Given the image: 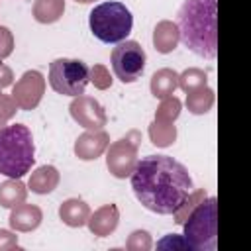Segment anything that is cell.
Wrapping results in <instances>:
<instances>
[{"label": "cell", "instance_id": "6da1fadb", "mask_svg": "<svg viewBox=\"0 0 251 251\" xmlns=\"http://www.w3.org/2000/svg\"><path fill=\"white\" fill-rule=\"evenodd\" d=\"M135 198L151 212L173 214L192 192L188 169L169 155H147L131 171Z\"/></svg>", "mask_w": 251, "mask_h": 251}, {"label": "cell", "instance_id": "7a4b0ae2", "mask_svg": "<svg viewBox=\"0 0 251 251\" xmlns=\"http://www.w3.org/2000/svg\"><path fill=\"white\" fill-rule=\"evenodd\" d=\"M218 0H184L178 10V33L182 43L204 59H216L218 51Z\"/></svg>", "mask_w": 251, "mask_h": 251}, {"label": "cell", "instance_id": "3957f363", "mask_svg": "<svg viewBox=\"0 0 251 251\" xmlns=\"http://www.w3.org/2000/svg\"><path fill=\"white\" fill-rule=\"evenodd\" d=\"M35 163L31 129L24 124L0 127V175L22 178Z\"/></svg>", "mask_w": 251, "mask_h": 251}, {"label": "cell", "instance_id": "277c9868", "mask_svg": "<svg viewBox=\"0 0 251 251\" xmlns=\"http://www.w3.org/2000/svg\"><path fill=\"white\" fill-rule=\"evenodd\" d=\"M184 239L194 251H214L218 247V200L206 196L184 220Z\"/></svg>", "mask_w": 251, "mask_h": 251}, {"label": "cell", "instance_id": "5b68a950", "mask_svg": "<svg viewBox=\"0 0 251 251\" xmlns=\"http://www.w3.org/2000/svg\"><path fill=\"white\" fill-rule=\"evenodd\" d=\"M90 31L96 39L104 43H120L124 41L131 27H133V16L122 2H102L92 8L88 16Z\"/></svg>", "mask_w": 251, "mask_h": 251}, {"label": "cell", "instance_id": "8992f818", "mask_svg": "<svg viewBox=\"0 0 251 251\" xmlns=\"http://www.w3.org/2000/svg\"><path fill=\"white\" fill-rule=\"evenodd\" d=\"M90 82V69L80 59H55L49 65V84L57 94L80 96Z\"/></svg>", "mask_w": 251, "mask_h": 251}, {"label": "cell", "instance_id": "52a82bcc", "mask_svg": "<svg viewBox=\"0 0 251 251\" xmlns=\"http://www.w3.org/2000/svg\"><path fill=\"white\" fill-rule=\"evenodd\" d=\"M112 69L114 75L124 82H135L143 71H145V61L147 55L143 51V47L133 41V39H124L120 41L114 49H112Z\"/></svg>", "mask_w": 251, "mask_h": 251}, {"label": "cell", "instance_id": "ba28073f", "mask_svg": "<svg viewBox=\"0 0 251 251\" xmlns=\"http://www.w3.org/2000/svg\"><path fill=\"white\" fill-rule=\"evenodd\" d=\"M141 135L139 131H129L126 137L110 143L106 147V167L116 178H126L137 165V149Z\"/></svg>", "mask_w": 251, "mask_h": 251}, {"label": "cell", "instance_id": "9c48e42d", "mask_svg": "<svg viewBox=\"0 0 251 251\" xmlns=\"http://www.w3.org/2000/svg\"><path fill=\"white\" fill-rule=\"evenodd\" d=\"M45 94V78L39 71H25L12 86V98L20 110H33Z\"/></svg>", "mask_w": 251, "mask_h": 251}, {"label": "cell", "instance_id": "30bf717a", "mask_svg": "<svg viewBox=\"0 0 251 251\" xmlns=\"http://www.w3.org/2000/svg\"><path fill=\"white\" fill-rule=\"evenodd\" d=\"M69 112H71L73 120L86 129H102L108 122L102 104L96 98L86 96V94L75 96V100L69 106Z\"/></svg>", "mask_w": 251, "mask_h": 251}, {"label": "cell", "instance_id": "8fae6325", "mask_svg": "<svg viewBox=\"0 0 251 251\" xmlns=\"http://www.w3.org/2000/svg\"><path fill=\"white\" fill-rule=\"evenodd\" d=\"M110 145V135L104 129H88L75 141V155L82 161L98 159Z\"/></svg>", "mask_w": 251, "mask_h": 251}, {"label": "cell", "instance_id": "7c38bea8", "mask_svg": "<svg viewBox=\"0 0 251 251\" xmlns=\"http://www.w3.org/2000/svg\"><path fill=\"white\" fill-rule=\"evenodd\" d=\"M88 229L98 235V237H106L110 233L116 231L118 224H120V210L116 204H104L100 206L94 214L88 216Z\"/></svg>", "mask_w": 251, "mask_h": 251}, {"label": "cell", "instance_id": "4fadbf2b", "mask_svg": "<svg viewBox=\"0 0 251 251\" xmlns=\"http://www.w3.org/2000/svg\"><path fill=\"white\" fill-rule=\"evenodd\" d=\"M43 220V212L39 206L35 204H18L16 208H12L10 212V227L14 231H22V233H27V231H33L39 227Z\"/></svg>", "mask_w": 251, "mask_h": 251}, {"label": "cell", "instance_id": "5bb4252c", "mask_svg": "<svg viewBox=\"0 0 251 251\" xmlns=\"http://www.w3.org/2000/svg\"><path fill=\"white\" fill-rule=\"evenodd\" d=\"M178 41H180V33H178V25L175 22L161 20L155 25V29H153V45H155V49L159 53L167 55V53L175 51Z\"/></svg>", "mask_w": 251, "mask_h": 251}, {"label": "cell", "instance_id": "9a60e30c", "mask_svg": "<svg viewBox=\"0 0 251 251\" xmlns=\"http://www.w3.org/2000/svg\"><path fill=\"white\" fill-rule=\"evenodd\" d=\"M59 180H61L59 171L53 165H43L31 173L27 180V188L35 194H49L59 186Z\"/></svg>", "mask_w": 251, "mask_h": 251}, {"label": "cell", "instance_id": "2e32d148", "mask_svg": "<svg viewBox=\"0 0 251 251\" xmlns=\"http://www.w3.org/2000/svg\"><path fill=\"white\" fill-rule=\"evenodd\" d=\"M88 216H90V208L84 200L69 198L59 206V218L69 227H82L88 222Z\"/></svg>", "mask_w": 251, "mask_h": 251}, {"label": "cell", "instance_id": "e0dca14e", "mask_svg": "<svg viewBox=\"0 0 251 251\" xmlns=\"http://www.w3.org/2000/svg\"><path fill=\"white\" fill-rule=\"evenodd\" d=\"M151 94L159 100L167 98V96H173L175 90L178 88V73L173 71V69H159L153 73L151 76Z\"/></svg>", "mask_w": 251, "mask_h": 251}, {"label": "cell", "instance_id": "ac0fdd59", "mask_svg": "<svg viewBox=\"0 0 251 251\" xmlns=\"http://www.w3.org/2000/svg\"><path fill=\"white\" fill-rule=\"evenodd\" d=\"M27 188L20 178H8L0 184V206L4 208H16L18 204L25 202Z\"/></svg>", "mask_w": 251, "mask_h": 251}, {"label": "cell", "instance_id": "d6986e66", "mask_svg": "<svg viewBox=\"0 0 251 251\" xmlns=\"http://www.w3.org/2000/svg\"><path fill=\"white\" fill-rule=\"evenodd\" d=\"M33 18L39 24H55L65 14V0H35Z\"/></svg>", "mask_w": 251, "mask_h": 251}, {"label": "cell", "instance_id": "ffe728a7", "mask_svg": "<svg viewBox=\"0 0 251 251\" xmlns=\"http://www.w3.org/2000/svg\"><path fill=\"white\" fill-rule=\"evenodd\" d=\"M149 139L155 147H169L176 139V126L175 122L153 120L149 126Z\"/></svg>", "mask_w": 251, "mask_h": 251}, {"label": "cell", "instance_id": "44dd1931", "mask_svg": "<svg viewBox=\"0 0 251 251\" xmlns=\"http://www.w3.org/2000/svg\"><path fill=\"white\" fill-rule=\"evenodd\" d=\"M214 102H216V94L208 86L196 88V90L186 94V108L192 114H206V112H210Z\"/></svg>", "mask_w": 251, "mask_h": 251}, {"label": "cell", "instance_id": "7402d4cb", "mask_svg": "<svg viewBox=\"0 0 251 251\" xmlns=\"http://www.w3.org/2000/svg\"><path fill=\"white\" fill-rule=\"evenodd\" d=\"M202 86H208V75L202 69L190 67L178 75V88H182L186 94L196 88H202Z\"/></svg>", "mask_w": 251, "mask_h": 251}, {"label": "cell", "instance_id": "603a6c76", "mask_svg": "<svg viewBox=\"0 0 251 251\" xmlns=\"http://www.w3.org/2000/svg\"><path fill=\"white\" fill-rule=\"evenodd\" d=\"M206 196H208V194H206V188H196V190L192 188V192H190V194L184 198V202H182V204H180V206H178V208L173 212L175 222L182 226V224H184V220L188 218V214H190V212L196 208V204H200V202H202Z\"/></svg>", "mask_w": 251, "mask_h": 251}, {"label": "cell", "instance_id": "cb8c5ba5", "mask_svg": "<svg viewBox=\"0 0 251 251\" xmlns=\"http://www.w3.org/2000/svg\"><path fill=\"white\" fill-rule=\"evenodd\" d=\"M180 100L176 96H167L161 100L157 112H155V120H163V122H175L180 116Z\"/></svg>", "mask_w": 251, "mask_h": 251}, {"label": "cell", "instance_id": "d4e9b609", "mask_svg": "<svg viewBox=\"0 0 251 251\" xmlns=\"http://www.w3.org/2000/svg\"><path fill=\"white\" fill-rule=\"evenodd\" d=\"M151 247H153V239L145 229L131 231L126 241V249H129V251H149Z\"/></svg>", "mask_w": 251, "mask_h": 251}, {"label": "cell", "instance_id": "484cf974", "mask_svg": "<svg viewBox=\"0 0 251 251\" xmlns=\"http://www.w3.org/2000/svg\"><path fill=\"white\" fill-rule=\"evenodd\" d=\"M90 82L98 88V90H106L112 86V75L104 65H94L90 69Z\"/></svg>", "mask_w": 251, "mask_h": 251}, {"label": "cell", "instance_id": "4316f807", "mask_svg": "<svg viewBox=\"0 0 251 251\" xmlns=\"http://www.w3.org/2000/svg\"><path fill=\"white\" fill-rule=\"evenodd\" d=\"M16 112H18V106H16L14 98L4 94L2 88H0V127H4L16 116Z\"/></svg>", "mask_w": 251, "mask_h": 251}, {"label": "cell", "instance_id": "83f0119b", "mask_svg": "<svg viewBox=\"0 0 251 251\" xmlns=\"http://www.w3.org/2000/svg\"><path fill=\"white\" fill-rule=\"evenodd\" d=\"M14 51V33L10 31V27L0 25V61L10 57Z\"/></svg>", "mask_w": 251, "mask_h": 251}, {"label": "cell", "instance_id": "f1b7e54d", "mask_svg": "<svg viewBox=\"0 0 251 251\" xmlns=\"http://www.w3.org/2000/svg\"><path fill=\"white\" fill-rule=\"evenodd\" d=\"M159 249H190L186 239L182 235H176V233H169L167 237H163L159 243H157Z\"/></svg>", "mask_w": 251, "mask_h": 251}, {"label": "cell", "instance_id": "f546056e", "mask_svg": "<svg viewBox=\"0 0 251 251\" xmlns=\"http://www.w3.org/2000/svg\"><path fill=\"white\" fill-rule=\"evenodd\" d=\"M18 235H14L8 229H0V251H8V249H18Z\"/></svg>", "mask_w": 251, "mask_h": 251}, {"label": "cell", "instance_id": "4dcf8cb0", "mask_svg": "<svg viewBox=\"0 0 251 251\" xmlns=\"http://www.w3.org/2000/svg\"><path fill=\"white\" fill-rule=\"evenodd\" d=\"M12 80H14V73H12V69H10L8 65L0 63V88L10 86V84H12Z\"/></svg>", "mask_w": 251, "mask_h": 251}, {"label": "cell", "instance_id": "1f68e13d", "mask_svg": "<svg viewBox=\"0 0 251 251\" xmlns=\"http://www.w3.org/2000/svg\"><path fill=\"white\" fill-rule=\"evenodd\" d=\"M75 2H78V4H90V2H96V0H75Z\"/></svg>", "mask_w": 251, "mask_h": 251}]
</instances>
